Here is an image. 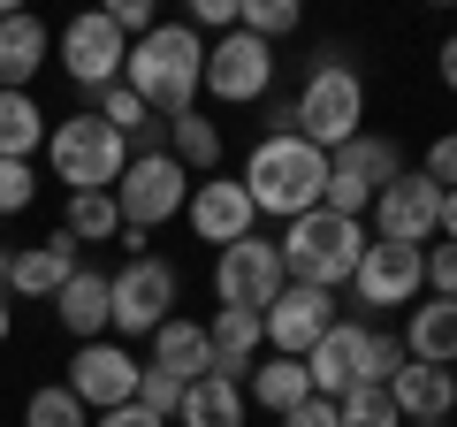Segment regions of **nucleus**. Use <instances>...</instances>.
<instances>
[{
	"mask_svg": "<svg viewBox=\"0 0 457 427\" xmlns=\"http://www.w3.org/2000/svg\"><path fill=\"white\" fill-rule=\"evenodd\" d=\"M198 77H206V38H198L191 23H153V31L130 38V54H122V84L145 99L153 115L198 107Z\"/></svg>",
	"mask_w": 457,
	"mask_h": 427,
	"instance_id": "1",
	"label": "nucleus"
},
{
	"mask_svg": "<svg viewBox=\"0 0 457 427\" xmlns=\"http://www.w3.org/2000/svg\"><path fill=\"white\" fill-rule=\"evenodd\" d=\"M252 191V206L260 214H275V222H297V214H312L320 206V191H328V153L312 146V138H297V130H267L260 146H252V161H245V176H237Z\"/></svg>",
	"mask_w": 457,
	"mask_h": 427,
	"instance_id": "2",
	"label": "nucleus"
},
{
	"mask_svg": "<svg viewBox=\"0 0 457 427\" xmlns=\"http://www.w3.org/2000/svg\"><path fill=\"white\" fill-rule=\"evenodd\" d=\"M275 252H282V267H290V282H312V290H351L359 252H366V222L312 206V214H297V222H282Z\"/></svg>",
	"mask_w": 457,
	"mask_h": 427,
	"instance_id": "3",
	"label": "nucleus"
},
{
	"mask_svg": "<svg viewBox=\"0 0 457 427\" xmlns=\"http://www.w3.org/2000/svg\"><path fill=\"white\" fill-rule=\"evenodd\" d=\"M290 130L312 138L320 153H336L343 138L366 130V77L343 62V54H320V62L305 69V84H297V99H290Z\"/></svg>",
	"mask_w": 457,
	"mask_h": 427,
	"instance_id": "4",
	"label": "nucleus"
},
{
	"mask_svg": "<svg viewBox=\"0 0 457 427\" xmlns=\"http://www.w3.org/2000/svg\"><path fill=\"white\" fill-rule=\"evenodd\" d=\"M46 168H54V183H69V191H114V176L130 168V138L114 130L107 115H69V122H54L46 130Z\"/></svg>",
	"mask_w": 457,
	"mask_h": 427,
	"instance_id": "5",
	"label": "nucleus"
},
{
	"mask_svg": "<svg viewBox=\"0 0 457 427\" xmlns=\"http://www.w3.org/2000/svg\"><path fill=\"white\" fill-rule=\"evenodd\" d=\"M183 198H191V168L176 161V153H130V168L114 176V206H122V237L130 245H145L161 222H176Z\"/></svg>",
	"mask_w": 457,
	"mask_h": 427,
	"instance_id": "6",
	"label": "nucleus"
},
{
	"mask_svg": "<svg viewBox=\"0 0 457 427\" xmlns=\"http://www.w3.org/2000/svg\"><path fill=\"white\" fill-rule=\"evenodd\" d=\"M396 176H404V146H396V138L359 130V138H343V146L328 153V191H320V206L366 222V206L381 198V183H396Z\"/></svg>",
	"mask_w": 457,
	"mask_h": 427,
	"instance_id": "7",
	"label": "nucleus"
},
{
	"mask_svg": "<svg viewBox=\"0 0 457 427\" xmlns=\"http://www.w3.org/2000/svg\"><path fill=\"white\" fill-rule=\"evenodd\" d=\"M176 313V267L161 260V252H137L122 275H107V329L114 336H153Z\"/></svg>",
	"mask_w": 457,
	"mask_h": 427,
	"instance_id": "8",
	"label": "nucleus"
},
{
	"mask_svg": "<svg viewBox=\"0 0 457 427\" xmlns=\"http://www.w3.org/2000/svg\"><path fill=\"white\" fill-rule=\"evenodd\" d=\"M420 297H427V245L366 237L359 275H351V306L359 313H389V306H420Z\"/></svg>",
	"mask_w": 457,
	"mask_h": 427,
	"instance_id": "9",
	"label": "nucleus"
},
{
	"mask_svg": "<svg viewBox=\"0 0 457 427\" xmlns=\"http://www.w3.org/2000/svg\"><path fill=\"white\" fill-rule=\"evenodd\" d=\"M198 92L221 99V107H252V99L275 92V46H267L260 31H221L206 46V77H198Z\"/></svg>",
	"mask_w": 457,
	"mask_h": 427,
	"instance_id": "10",
	"label": "nucleus"
},
{
	"mask_svg": "<svg viewBox=\"0 0 457 427\" xmlns=\"http://www.w3.org/2000/svg\"><path fill=\"white\" fill-rule=\"evenodd\" d=\"M54 54H62V69H69L77 92H107V84H122V54H130V38L114 31L99 8H77V16L54 31Z\"/></svg>",
	"mask_w": 457,
	"mask_h": 427,
	"instance_id": "11",
	"label": "nucleus"
},
{
	"mask_svg": "<svg viewBox=\"0 0 457 427\" xmlns=\"http://www.w3.org/2000/svg\"><path fill=\"white\" fill-rule=\"evenodd\" d=\"M282 282H290V267H282L275 237H260V230L237 237V245H221V260H213V297H221V306H252V313H267Z\"/></svg>",
	"mask_w": 457,
	"mask_h": 427,
	"instance_id": "12",
	"label": "nucleus"
},
{
	"mask_svg": "<svg viewBox=\"0 0 457 427\" xmlns=\"http://www.w3.org/2000/svg\"><path fill=\"white\" fill-rule=\"evenodd\" d=\"M183 222H191V237L198 245H237V237H252L260 230V206H252V191L237 176H221V168H213V176H191V198H183Z\"/></svg>",
	"mask_w": 457,
	"mask_h": 427,
	"instance_id": "13",
	"label": "nucleus"
},
{
	"mask_svg": "<svg viewBox=\"0 0 457 427\" xmlns=\"http://www.w3.org/2000/svg\"><path fill=\"white\" fill-rule=\"evenodd\" d=\"M137 374H145V359H137L130 344H107V336H92V344H77V359H69V389H77L84 412H114L137 397Z\"/></svg>",
	"mask_w": 457,
	"mask_h": 427,
	"instance_id": "14",
	"label": "nucleus"
},
{
	"mask_svg": "<svg viewBox=\"0 0 457 427\" xmlns=\"http://www.w3.org/2000/svg\"><path fill=\"white\" fill-rule=\"evenodd\" d=\"M366 214H374V230L389 237V245H435V230H442V183H427L420 168H404L396 183H381V198Z\"/></svg>",
	"mask_w": 457,
	"mask_h": 427,
	"instance_id": "15",
	"label": "nucleus"
},
{
	"mask_svg": "<svg viewBox=\"0 0 457 427\" xmlns=\"http://www.w3.org/2000/svg\"><path fill=\"white\" fill-rule=\"evenodd\" d=\"M336 290H312V282H282L275 306L260 313V329H267V351H290V359H305L312 344L328 336V321H336Z\"/></svg>",
	"mask_w": 457,
	"mask_h": 427,
	"instance_id": "16",
	"label": "nucleus"
},
{
	"mask_svg": "<svg viewBox=\"0 0 457 427\" xmlns=\"http://www.w3.org/2000/svg\"><path fill=\"white\" fill-rule=\"evenodd\" d=\"M366 329H374V321H359V313H336V321H328V336L305 351L312 397H343L351 381H359V359H366Z\"/></svg>",
	"mask_w": 457,
	"mask_h": 427,
	"instance_id": "17",
	"label": "nucleus"
},
{
	"mask_svg": "<svg viewBox=\"0 0 457 427\" xmlns=\"http://www.w3.org/2000/svg\"><path fill=\"white\" fill-rule=\"evenodd\" d=\"M54 62V31L38 8H16L0 16V92H31V77Z\"/></svg>",
	"mask_w": 457,
	"mask_h": 427,
	"instance_id": "18",
	"label": "nucleus"
},
{
	"mask_svg": "<svg viewBox=\"0 0 457 427\" xmlns=\"http://www.w3.org/2000/svg\"><path fill=\"white\" fill-rule=\"evenodd\" d=\"M206 344H213V374L245 381L252 366H260V351H267V329H260V313H252V306H221L206 321Z\"/></svg>",
	"mask_w": 457,
	"mask_h": 427,
	"instance_id": "19",
	"label": "nucleus"
},
{
	"mask_svg": "<svg viewBox=\"0 0 457 427\" xmlns=\"http://www.w3.org/2000/svg\"><path fill=\"white\" fill-rule=\"evenodd\" d=\"M69 275H77V237L54 230L46 245H23L16 260H8V297H54Z\"/></svg>",
	"mask_w": 457,
	"mask_h": 427,
	"instance_id": "20",
	"label": "nucleus"
},
{
	"mask_svg": "<svg viewBox=\"0 0 457 427\" xmlns=\"http://www.w3.org/2000/svg\"><path fill=\"white\" fill-rule=\"evenodd\" d=\"M389 405L404 420H450L457 412V366H427V359H404L389 381Z\"/></svg>",
	"mask_w": 457,
	"mask_h": 427,
	"instance_id": "21",
	"label": "nucleus"
},
{
	"mask_svg": "<svg viewBox=\"0 0 457 427\" xmlns=\"http://www.w3.org/2000/svg\"><path fill=\"white\" fill-rule=\"evenodd\" d=\"M245 420H252L245 381L198 374V381H183V405H176V420H168V427H245Z\"/></svg>",
	"mask_w": 457,
	"mask_h": 427,
	"instance_id": "22",
	"label": "nucleus"
},
{
	"mask_svg": "<svg viewBox=\"0 0 457 427\" xmlns=\"http://www.w3.org/2000/svg\"><path fill=\"white\" fill-rule=\"evenodd\" d=\"M145 344H153V359H145V366H161V374H176V381H198V374H213L206 321H183V313H168L161 329L145 336Z\"/></svg>",
	"mask_w": 457,
	"mask_h": 427,
	"instance_id": "23",
	"label": "nucleus"
},
{
	"mask_svg": "<svg viewBox=\"0 0 457 427\" xmlns=\"http://www.w3.org/2000/svg\"><path fill=\"white\" fill-rule=\"evenodd\" d=\"M404 359H427V366H457V297H420L404 329Z\"/></svg>",
	"mask_w": 457,
	"mask_h": 427,
	"instance_id": "24",
	"label": "nucleus"
},
{
	"mask_svg": "<svg viewBox=\"0 0 457 427\" xmlns=\"http://www.w3.org/2000/svg\"><path fill=\"white\" fill-rule=\"evenodd\" d=\"M245 397L282 420L290 405H305V397H312V374H305V359H290V351H260V366L245 374Z\"/></svg>",
	"mask_w": 457,
	"mask_h": 427,
	"instance_id": "25",
	"label": "nucleus"
},
{
	"mask_svg": "<svg viewBox=\"0 0 457 427\" xmlns=\"http://www.w3.org/2000/svg\"><path fill=\"white\" fill-rule=\"evenodd\" d=\"M54 321H62L77 344L107 336V275H99V267H77V275L54 290Z\"/></svg>",
	"mask_w": 457,
	"mask_h": 427,
	"instance_id": "26",
	"label": "nucleus"
},
{
	"mask_svg": "<svg viewBox=\"0 0 457 427\" xmlns=\"http://www.w3.org/2000/svg\"><path fill=\"white\" fill-rule=\"evenodd\" d=\"M92 107H99V115H107L122 138H130V153H161V146H168V115H153L130 84H107V92H92Z\"/></svg>",
	"mask_w": 457,
	"mask_h": 427,
	"instance_id": "27",
	"label": "nucleus"
},
{
	"mask_svg": "<svg viewBox=\"0 0 457 427\" xmlns=\"http://www.w3.org/2000/svg\"><path fill=\"white\" fill-rule=\"evenodd\" d=\"M168 153H176L191 176H213V168H221V122H213L206 107H183V115H168Z\"/></svg>",
	"mask_w": 457,
	"mask_h": 427,
	"instance_id": "28",
	"label": "nucleus"
},
{
	"mask_svg": "<svg viewBox=\"0 0 457 427\" xmlns=\"http://www.w3.org/2000/svg\"><path fill=\"white\" fill-rule=\"evenodd\" d=\"M46 107H38L31 92H0V161H31L38 146H46Z\"/></svg>",
	"mask_w": 457,
	"mask_h": 427,
	"instance_id": "29",
	"label": "nucleus"
},
{
	"mask_svg": "<svg viewBox=\"0 0 457 427\" xmlns=\"http://www.w3.org/2000/svg\"><path fill=\"white\" fill-rule=\"evenodd\" d=\"M62 230L77 237V245H114V237H122V206H114V191H69Z\"/></svg>",
	"mask_w": 457,
	"mask_h": 427,
	"instance_id": "30",
	"label": "nucleus"
},
{
	"mask_svg": "<svg viewBox=\"0 0 457 427\" xmlns=\"http://www.w3.org/2000/svg\"><path fill=\"white\" fill-rule=\"evenodd\" d=\"M305 23V0H237V31H260L267 46Z\"/></svg>",
	"mask_w": 457,
	"mask_h": 427,
	"instance_id": "31",
	"label": "nucleus"
},
{
	"mask_svg": "<svg viewBox=\"0 0 457 427\" xmlns=\"http://www.w3.org/2000/svg\"><path fill=\"white\" fill-rule=\"evenodd\" d=\"M23 427H92V412L77 405L69 381H46V389H31V405H23Z\"/></svg>",
	"mask_w": 457,
	"mask_h": 427,
	"instance_id": "32",
	"label": "nucleus"
},
{
	"mask_svg": "<svg viewBox=\"0 0 457 427\" xmlns=\"http://www.w3.org/2000/svg\"><path fill=\"white\" fill-rule=\"evenodd\" d=\"M396 366H404V336L396 329H366V359H359V381H351V389H389Z\"/></svg>",
	"mask_w": 457,
	"mask_h": 427,
	"instance_id": "33",
	"label": "nucleus"
},
{
	"mask_svg": "<svg viewBox=\"0 0 457 427\" xmlns=\"http://www.w3.org/2000/svg\"><path fill=\"white\" fill-rule=\"evenodd\" d=\"M336 420L343 427H404V412L389 405V389H343L336 397Z\"/></svg>",
	"mask_w": 457,
	"mask_h": 427,
	"instance_id": "34",
	"label": "nucleus"
},
{
	"mask_svg": "<svg viewBox=\"0 0 457 427\" xmlns=\"http://www.w3.org/2000/svg\"><path fill=\"white\" fill-rule=\"evenodd\" d=\"M130 405H145L153 420H176V405H183V381L176 374H161V366H145V374H137V397Z\"/></svg>",
	"mask_w": 457,
	"mask_h": 427,
	"instance_id": "35",
	"label": "nucleus"
},
{
	"mask_svg": "<svg viewBox=\"0 0 457 427\" xmlns=\"http://www.w3.org/2000/svg\"><path fill=\"white\" fill-rule=\"evenodd\" d=\"M31 198H38V168H31V161H0V222L23 214Z\"/></svg>",
	"mask_w": 457,
	"mask_h": 427,
	"instance_id": "36",
	"label": "nucleus"
},
{
	"mask_svg": "<svg viewBox=\"0 0 457 427\" xmlns=\"http://www.w3.org/2000/svg\"><path fill=\"white\" fill-rule=\"evenodd\" d=\"M99 16H107L122 38H145L153 23H161V0H99Z\"/></svg>",
	"mask_w": 457,
	"mask_h": 427,
	"instance_id": "37",
	"label": "nucleus"
},
{
	"mask_svg": "<svg viewBox=\"0 0 457 427\" xmlns=\"http://www.w3.org/2000/svg\"><path fill=\"white\" fill-rule=\"evenodd\" d=\"M420 176H427V183H442V191H457V130H435V138H427Z\"/></svg>",
	"mask_w": 457,
	"mask_h": 427,
	"instance_id": "38",
	"label": "nucleus"
},
{
	"mask_svg": "<svg viewBox=\"0 0 457 427\" xmlns=\"http://www.w3.org/2000/svg\"><path fill=\"white\" fill-rule=\"evenodd\" d=\"M183 23H191L198 38H221V31H237V0H183Z\"/></svg>",
	"mask_w": 457,
	"mask_h": 427,
	"instance_id": "39",
	"label": "nucleus"
},
{
	"mask_svg": "<svg viewBox=\"0 0 457 427\" xmlns=\"http://www.w3.org/2000/svg\"><path fill=\"white\" fill-rule=\"evenodd\" d=\"M427 297H457V245H427Z\"/></svg>",
	"mask_w": 457,
	"mask_h": 427,
	"instance_id": "40",
	"label": "nucleus"
},
{
	"mask_svg": "<svg viewBox=\"0 0 457 427\" xmlns=\"http://www.w3.org/2000/svg\"><path fill=\"white\" fill-rule=\"evenodd\" d=\"M282 427H343L336 420V397H305V405H290V412H282Z\"/></svg>",
	"mask_w": 457,
	"mask_h": 427,
	"instance_id": "41",
	"label": "nucleus"
},
{
	"mask_svg": "<svg viewBox=\"0 0 457 427\" xmlns=\"http://www.w3.org/2000/svg\"><path fill=\"white\" fill-rule=\"evenodd\" d=\"M92 427H168V420H153L145 405H114V412H92Z\"/></svg>",
	"mask_w": 457,
	"mask_h": 427,
	"instance_id": "42",
	"label": "nucleus"
},
{
	"mask_svg": "<svg viewBox=\"0 0 457 427\" xmlns=\"http://www.w3.org/2000/svg\"><path fill=\"white\" fill-rule=\"evenodd\" d=\"M435 77H442V92H457V31L442 38V54H435Z\"/></svg>",
	"mask_w": 457,
	"mask_h": 427,
	"instance_id": "43",
	"label": "nucleus"
},
{
	"mask_svg": "<svg viewBox=\"0 0 457 427\" xmlns=\"http://www.w3.org/2000/svg\"><path fill=\"white\" fill-rule=\"evenodd\" d=\"M435 237H450V245H457V191H442V230Z\"/></svg>",
	"mask_w": 457,
	"mask_h": 427,
	"instance_id": "44",
	"label": "nucleus"
},
{
	"mask_svg": "<svg viewBox=\"0 0 457 427\" xmlns=\"http://www.w3.org/2000/svg\"><path fill=\"white\" fill-rule=\"evenodd\" d=\"M8 336H16V297L0 290V344H8Z\"/></svg>",
	"mask_w": 457,
	"mask_h": 427,
	"instance_id": "45",
	"label": "nucleus"
},
{
	"mask_svg": "<svg viewBox=\"0 0 457 427\" xmlns=\"http://www.w3.org/2000/svg\"><path fill=\"white\" fill-rule=\"evenodd\" d=\"M8 260H16V252H8V245H0V290H8Z\"/></svg>",
	"mask_w": 457,
	"mask_h": 427,
	"instance_id": "46",
	"label": "nucleus"
},
{
	"mask_svg": "<svg viewBox=\"0 0 457 427\" xmlns=\"http://www.w3.org/2000/svg\"><path fill=\"white\" fill-rule=\"evenodd\" d=\"M16 8H31V0H0V16H16Z\"/></svg>",
	"mask_w": 457,
	"mask_h": 427,
	"instance_id": "47",
	"label": "nucleus"
},
{
	"mask_svg": "<svg viewBox=\"0 0 457 427\" xmlns=\"http://www.w3.org/2000/svg\"><path fill=\"white\" fill-rule=\"evenodd\" d=\"M404 427H450V420H404Z\"/></svg>",
	"mask_w": 457,
	"mask_h": 427,
	"instance_id": "48",
	"label": "nucleus"
},
{
	"mask_svg": "<svg viewBox=\"0 0 457 427\" xmlns=\"http://www.w3.org/2000/svg\"><path fill=\"white\" fill-rule=\"evenodd\" d=\"M427 8H457V0H427Z\"/></svg>",
	"mask_w": 457,
	"mask_h": 427,
	"instance_id": "49",
	"label": "nucleus"
},
{
	"mask_svg": "<svg viewBox=\"0 0 457 427\" xmlns=\"http://www.w3.org/2000/svg\"><path fill=\"white\" fill-rule=\"evenodd\" d=\"M450 427H457V412H450Z\"/></svg>",
	"mask_w": 457,
	"mask_h": 427,
	"instance_id": "50",
	"label": "nucleus"
}]
</instances>
